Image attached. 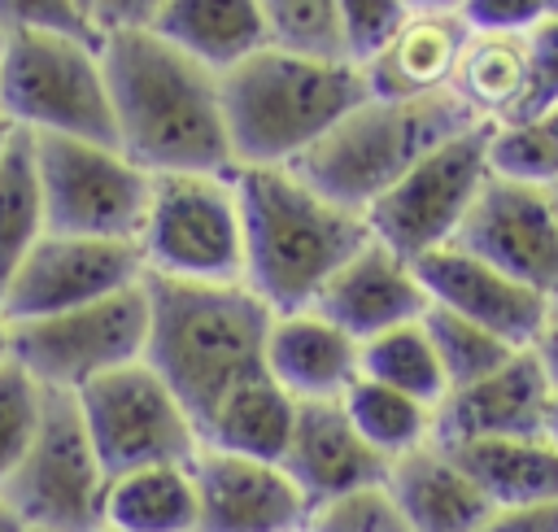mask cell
Returning <instances> with one entry per match:
<instances>
[{"instance_id":"7402d4cb","label":"cell","mask_w":558,"mask_h":532,"mask_svg":"<svg viewBox=\"0 0 558 532\" xmlns=\"http://www.w3.org/2000/svg\"><path fill=\"white\" fill-rule=\"evenodd\" d=\"M384 493L410 532H480L497 510L462 462L436 440L397 458Z\"/></svg>"},{"instance_id":"ee69618b","label":"cell","mask_w":558,"mask_h":532,"mask_svg":"<svg viewBox=\"0 0 558 532\" xmlns=\"http://www.w3.org/2000/svg\"><path fill=\"white\" fill-rule=\"evenodd\" d=\"M0 532H26V523H22L4 501H0Z\"/></svg>"},{"instance_id":"8992f818","label":"cell","mask_w":558,"mask_h":532,"mask_svg":"<svg viewBox=\"0 0 558 532\" xmlns=\"http://www.w3.org/2000/svg\"><path fill=\"white\" fill-rule=\"evenodd\" d=\"M0 118L26 135L113 144L100 39L13 31L0 52Z\"/></svg>"},{"instance_id":"f546056e","label":"cell","mask_w":558,"mask_h":532,"mask_svg":"<svg viewBox=\"0 0 558 532\" xmlns=\"http://www.w3.org/2000/svg\"><path fill=\"white\" fill-rule=\"evenodd\" d=\"M362 375L375 379V384H388L423 406H440L449 397V379H445V366L432 349V336L418 323H401L375 340L362 344Z\"/></svg>"},{"instance_id":"8fae6325","label":"cell","mask_w":558,"mask_h":532,"mask_svg":"<svg viewBox=\"0 0 558 532\" xmlns=\"http://www.w3.org/2000/svg\"><path fill=\"white\" fill-rule=\"evenodd\" d=\"M148 344V297L144 283L113 292L105 301L13 323L9 358L48 392H83L109 371L144 362Z\"/></svg>"},{"instance_id":"ac0fdd59","label":"cell","mask_w":558,"mask_h":532,"mask_svg":"<svg viewBox=\"0 0 558 532\" xmlns=\"http://www.w3.org/2000/svg\"><path fill=\"white\" fill-rule=\"evenodd\" d=\"M554 384L532 349L510 353L497 371L475 384L453 388L436 406V445L506 440V436H545Z\"/></svg>"},{"instance_id":"52a82bcc","label":"cell","mask_w":558,"mask_h":532,"mask_svg":"<svg viewBox=\"0 0 558 532\" xmlns=\"http://www.w3.org/2000/svg\"><path fill=\"white\" fill-rule=\"evenodd\" d=\"M144 270L183 283H244V218L231 174H157L140 227Z\"/></svg>"},{"instance_id":"1f68e13d","label":"cell","mask_w":558,"mask_h":532,"mask_svg":"<svg viewBox=\"0 0 558 532\" xmlns=\"http://www.w3.org/2000/svg\"><path fill=\"white\" fill-rule=\"evenodd\" d=\"M493 170L558 192V105L493 131Z\"/></svg>"},{"instance_id":"f6af8a7d","label":"cell","mask_w":558,"mask_h":532,"mask_svg":"<svg viewBox=\"0 0 558 532\" xmlns=\"http://www.w3.org/2000/svg\"><path fill=\"white\" fill-rule=\"evenodd\" d=\"M9 340H13V323H9L4 310H0V362H9Z\"/></svg>"},{"instance_id":"7c38bea8","label":"cell","mask_w":558,"mask_h":532,"mask_svg":"<svg viewBox=\"0 0 558 532\" xmlns=\"http://www.w3.org/2000/svg\"><path fill=\"white\" fill-rule=\"evenodd\" d=\"M74 401L109 480L140 467L192 462L201 454V432L192 414L148 362L100 375L96 384L74 392Z\"/></svg>"},{"instance_id":"681fc988","label":"cell","mask_w":558,"mask_h":532,"mask_svg":"<svg viewBox=\"0 0 558 532\" xmlns=\"http://www.w3.org/2000/svg\"><path fill=\"white\" fill-rule=\"evenodd\" d=\"M4 44H9V26L0 22V52H4Z\"/></svg>"},{"instance_id":"9c48e42d","label":"cell","mask_w":558,"mask_h":532,"mask_svg":"<svg viewBox=\"0 0 558 532\" xmlns=\"http://www.w3.org/2000/svg\"><path fill=\"white\" fill-rule=\"evenodd\" d=\"M109 475L92 449L78 401L70 392H48L39 432L4 480L0 501L31 532H100L105 528Z\"/></svg>"},{"instance_id":"ab89813d","label":"cell","mask_w":558,"mask_h":532,"mask_svg":"<svg viewBox=\"0 0 558 532\" xmlns=\"http://www.w3.org/2000/svg\"><path fill=\"white\" fill-rule=\"evenodd\" d=\"M170 0H92V26L96 35H113V31H148L157 22V13Z\"/></svg>"},{"instance_id":"836d02e7","label":"cell","mask_w":558,"mask_h":532,"mask_svg":"<svg viewBox=\"0 0 558 532\" xmlns=\"http://www.w3.org/2000/svg\"><path fill=\"white\" fill-rule=\"evenodd\" d=\"M257 4L266 13L270 44L314 52V57H344L336 0H257Z\"/></svg>"},{"instance_id":"d4e9b609","label":"cell","mask_w":558,"mask_h":532,"mask_svg":"<svg viewBox=\"0 0 558 532\" xmlns=\"http://www.w3.org/2000/svg\"><path fill=\"white\" fill-rule=\"evenodd\" d=\"M196 519L192 462H161L109 480L100 532H196Z\"/></svg>"},{"instance_id":"f1b7e54d","label":"cell","mask_w":558,"mask_h":532,"mask_svg":"<svg viewBox=\"0 0 558 532\" xmlns=\"http://www.w3.org/2000/svg\"><path fill=\"white\" fill-rule=\"evenodd\" d=\"M340 401H344V414L353 419V427L362 432V440L375 454H384L388 462H397V458L436 440V410L397 392V388H388V384H375V379L357 375Z\"/></svg>"},{"instance_id":"7bdbcfd3","label":"cell","mask_w":558,"mask_h":532,"mask_svg":"<svg viewBox=\"0 0 558 532\" xmlns=\"http://www.w3.org/2000/svg\"><path fill=\"white\" fill-rule=\"evenodd\" d=\"M545 436L558 445V388H554V397H549V414H545Z\"/></svg>"},{"instance_id":"e575fe53","label":"cell","mask_w":558,"mask_h":532,"mask_svg":"<svg viewBox=\"0 0 558 532\" xmlns=\"http://www.w3.org/2000/svg\"><path fill=\"white\" fill-rule=\"evenodd\" d=\"M410 13L405 0H336V17H340V48L349 61H366Z\"/></svg>"},{"instance_id":"e0dca14e","label":"cell","mask_w":558,"mask_h":532,"mask_svg":"<svg viewBox=\"0 0 558 532\" xmlns=\"http://www.w3.org/2000/svg\"><path fill=\"white\" fill-rule=\"evenodd\" d=\"M279 467L292 475L310 510H327L357 493L384 488L392 462L362 440L344 401H296L292 440Z\"/></svg>"},{"instance_id":"cb8c5ba5","label":"cell","mask_w":558,"mask_h":532,"mask_svg":"<svg viewBox=\"0 0 558 532\" xmlns=\"http://www.w3.org/2000/svg\"><path fill=\"white\" fill-rule=\"evenodd\" d=\"M445 449L462 462V471L484 488L497 510L558 501V445L549 436H506Z\"/></svg>"},{"instance_id":"ba28073f","label":"cell","mask_w":558,"mask_h":532,"mask_svg":"<svg viewBox=\"0 0 558 532\" xmlns=\"http://www.w3.org/2000/svg\"><path fill=\"white\" fill-rule=\"evenodd\" d=\"M493 122H475L440 148H432L366 209L371 235L405 262H418L453 244L462 218L471 214L480 188L493 174Z\"/></svg>"},{"instance_id":"7dc6e473","label":"cell","mask_w":558,"mask_h":532,"mask_svg":"<svg viewBox=\"0 0 558 532\" xmlns=\"http://www.w3.org/2000/svg\"><path fill=\"white\" fill-rule=\"evenodd\" d=\"M13 131H17V126H9V122L0 118V157H4V148H9V140H13Z\"/></svg>"},{"instance_id":"9a60e30c","label":"cell","mask_w":558,"mask_h":532,"mask_svg":"<svg viewBox=\"0 0 558 532\" xmlns=\"http://www.w3.org/2000/svg\"><path fill=\"white\" fill-rule=\"evenodd\" d=\"M196 532H301L314 510L279 462L201 445L192 458Z\"/></svg>"},{"instance_id":"60d3db41","label":"cell","mask_w":558,"mask_h":532,"mask_svg":"<svg viewBox=\"0 0 558 532\" xmlns=\"http://www.w3.org/2000/svg\"><path fill=\"white\" fill-rule=\"evenodd\" d=\"M480 532H558V501L493 510V519Z\"/></svg>"},{"instance_id":"4316f807","label":"cell","mask_w":558,"mask_h":532,"mask_svg":"<svg viewBox=\"0 0 558 532\" xmlns=\"http://www.w3.org/2000/svg\"><path fill=\"white\" fill-rule=\"evenodd\" d=\"M449 92L493 126L514 122L523 92H527V44L523 35H493V31H471L458 70L449 78Z\"/></svg>"},{"instance_id":"4fadbf2b","label":"cell","mask_w":558,"mask_h":532,"mask_svg":"<svg viewBox=\"0 0 558 532\" xmlns=\"http://www.w3.org/2000/svg\"><path fill=\"white\" fill-rule=\"evenodd\" d=\"M144 253L135 240H87L48 231L13 270L0 292V310L9 323L52 318L113 292L144 283Z\"/></svg>"},{"instance_id":"2e32d148","label":"cell","mask_w":558,"mask_h":532,"mask_svg":"<svg viewBox=\"0 0 558 532\" xmlns=\"http://www.w3.org/2000/svg\"><path fill=\"white\" fill-rule=\"evenodd\" d=\"M418 283L427 292L432 305H445L480 327H488L493 336H501L514 349H532L536 336L545 331V323L554 318V301L519 279H510L506 270L488 266L484 257L445 244L427 257L414 262Z\"/></svg>"},{"instance_id":"b9f144b4","label":"cell","mask_w":558,"mask_h":532,"mask_svg":"<svg viewBox=\"0 0 558 532\" xmlns=\"http://www.w3.org/2000/svg\"><path fill=\"white\" fill-rule=\"evenodd\" d=\"M532 353L541 358V366H545V375H549V384L558 388V314L545 323V331L536 336V344H532Z\"/></svg>"},{"instance_id":"c3c4849f","label":"cell","mask_w":558,"mask_h":532,"mask_svg":"<svg viewBox=\"0 0 558 532\" xmlns=\"http://www.w3.org/2000/svg\"><path fill=\"white\" fill-rule=\"evenodd\" d=\"M541 4H545V13H549V17H558V0H541Z\"/></svg>"},{"instance_id":"f5cc1de1","label":"cell","mask_w":558,"mask_h":532,"mask_svg":"<svg viewBox=\"0 0 558 532\" xmlns=\"http://www.w3.org/2000/svg\"><path fill=\"white\" fill-rule=\"evenodd\" d=\"M301 532H310V528H301Z\"/></svg>"},{"instance_id":"d6986e66","label":"cell","mask_w":558,"mask_h":532,"mask_svg":"<svg viewBox=\"0 0 558 532\" xmlns=\"http://www.w3.org/2000/svg\"><path fill=\"white\" fill-rule=\"evenodd\" d=\"M427 292L418 283L414 262H405L401 253H392L388 244H379L375 235L318 288L314 305L323 318H331L340 331H349L357 344L401 327V323H418L427 314Z\"/></svg>"},{"instance_id":"5bb4252c","label":"cell","mask_w":558,"mask_h":532,"mask_svg":"<svg viewBox=\"0 0 558 532\" xmlns=\"http://www.w3.org/2000/svg\"><path fill=\"white\" fill-rule=\"evenodd\" d=\"M458 249L484 257L510 279L558 301V192L510 174H488L471 214L462 218Z\"/></svg>"},{"instance_id":"603a6c76","label":"cell","mask_w":558,"mask_h":532,"mask_svg":"<svg viewBox=\"0 0 558 532\" xmlns=\"http://www.w3.org/2000/svg\"><path fill=\"white\" fill-rule=\"evenodd\" d=\"M148 31L218 74L270 44V26L257 0H170Z\"/></svg>"},{"instance_id":"8d00e7d4","label":"cell","mask_w":558,"mask_h":532,"mask_svg":"<svg viewBox=\"0 0 558 532\" xmlns=\"http://www.w3.org/2000/svg\"><path fill=\"white\" fill-rule=\"evenodd\" d=\"M0 22L9 26V35L13 31H57V35L100 39L78 0H0Z\"/></svg>"},{"instance_id":"3957f363","label":"cell","mask_w":558,"mask_h":532,"mask_svg":"<svg viewBox=\"0 0 558 532\" xmlns=\"http://www.w3.org/2000/svg\"><path fill=\"white\" fill-rule=\"evenodd\" d=\"M244 283L275 310H310L318 288L371 240L366 214L314 192L292 166H235Z\"/></svg>"},{"instance_id":"d590c367","label":"cell","mask_w":558,"mask_h":532,"mask_svg":"<svg viewBox=\"0 0 558 532\" xmlns=\"http://www.w3.org/2000/svg\"><path fill=\"white\" fill-rule=\"evenodd\" d=\"M523 44H527V92H523L514 122H527L541 109L558 105V17H541L523 35ZM514 122H506V126H514Z\"/></svg>"},{"instance_id":"44dd1931","label":"cell","mask_w":558,"mask_h":532,"mask_svg":"<svg viewBox=\"0 0 558 532\" xmlns=\"http://www.w3.org/2000/svg\"><path fill=\"white\" fill-rule=\"evenodd\" d=\"M266 371L292 401H340L362 375V344L318 310L275 314Z\"/></svg>"},{"instance_id":"277c9868","label":"cell","mask_w":558,"mask_h":532,"mask_svg":"<svg viewBox=\"0 0 558 532\" xmlns=\"http://www.w3.org/2000/svg\"><path fill=\"white\" fill-rule=\"evenodd\" d=\"M371 96L362 65L266 44L222 70V118L235 166H292Z\"/></svg>"},{"instance_id":"f907efd6","label":"cell","mask_w":558,"mask_h":532,"mask_svg":"<svg viewBox=\"0 0 558 532\" xmlns=\"http://www.w3.org/2000/svg\"><path fill=\"white\" fill-rule=\"evenodd\" d=\"M78 4H83V13H92V0H78Z\"/></svg>"},{"instance_id":"bcb514c9","label":"cell","mask_w":558,"mask_h":532,"mask_svg":"<svg viewBox=\"0 0 558 532\" xmlns=\"http://www.w3.org/2000/svg\"><path fill=\"white\" fill-rule=\"evenodd\" d=\"M410 9H458V0H405Z\"/></svg>"},{"instance_id":"5b68a950","label":"cell","mask_w":558,"mask_h":532,"mask_svg":"<svg viewBox=\"0 0 558 532\" xmlns=\"http://www.w3.org/2000/svg\"><path fill=\"white\" fill-rule=\"evenodd\" d=\"M475 122L480 118L453 92H432L414 100L366 96L305 157H296L292 170L327 201L366 214L432 148Z\"/></svg>"},{"instance_id":"f35d334b","label":"cell","mask_w":558,"mask_h":532,"mask_svg":"<svg viewBox=\"0 0 558 532\" xmlns=\"http://www.w3.org/2000/svg\"><path fill=\"white\" fill-rule=\"evenodd\" d=\"M458 13L466 17L471 31H493V35H527L545 13L541 0H458Z\"/></svg>"},{"instance_id":"d6a6232c","label":"cell","mask_w":558,"mask_h":532,"mask_svg":"<svg viewBox=\"0 0 558 532\" xmlns=\"http://www.w3.org/2000/svg\"><path fill=\"white\" fill-rule=\"evenodd\" d=\"M44 401H48L44 384H35L13 358L0 362V488L26 458L44 419Z\"/></svg>"},{"instance_id":"db71d44e","label":"cell","mask_w":558,"mask_h":532,"mask_svg":"<svg viewBox=\"0 0 558 532\" xmlns=\"http://www.w3.org/2000/svg\"><path fill=\"white\" fill-rule=\"evenodd\" d=\"M26 532H31V528H26Z\"/></svg>"},{"instance_id":"74e56055","label":"cell","mask_w":558,"mask_h":532,"mask_svg":"<svg viewBox=\"0 0 558 532\" xmlns=\"http://www.w3.org/2000/svg\"><path fill=\"white\" fill-rule=\"evenodd\" d=\"M310 532H410V528L392 510L388 493L375 488V493H357L349 501H336L327 510H314Z\"/></svg>"},{"instance_id":"6da1fadb","label":"cell","mask_w":558,"mask_h":532,"mask_svg":"<svg viewBox=\"0 0 558 532\" xmlns=\"http://www.w3.org/2000/svg\"><path fill=\"white\" fill-rule=\"evenodd\" d=\"M113 105V144L157 174H231L235 153L222 118V74L157 31L100 35Z\"/></svg>"},{"instance_id":"484cf974","label":"cell","mask_w":558,"mask_h":532,"mask_svg":"<svg viewBox=\"0 0 558 532\" xmlns=\"http://www.w3.org/2000/svg\"><path fill=\"white\" fill-rule=\"evenodd\" d=\"M292 423H296V401L266 371V375L248 379L244 388H235L209 414V423L201 427V445L244 454V458L283 462L288 440H292Z\"/></svg>"},{"instance_id":"4dcf8cb0","label":"cell","mask_w":558,"mask_h":532,"mask_svg":"<svg viewBox=\"0 0 558 532\" xmlns=\"http://www.w3.org/2000/svg\"><path fill=\"white\" fill-rule=\"evenodd\" d=\"M423 327L432 336V349L445 366V379H449V392L462 388V384H475L484 379L488 371H497L510 353H519L514 344H506L501 336H493L488 327L445 310V305H427L423 314Z\"/></svg>"},{"instance_id":"ffe728a7","label":"cell","mask_w":558,"mask_h":532,"mask_svg":"<svg viewBox=\"0 0 558 532\" xmlns=\"http://www.w3.org/2000/svg\"><path fill=\"white\" fill-rule=\"evenodd\" d=\"M471 26L458 9H410L401 26L362 61V78L379 100H414L449 92Z\"/></svg>"},{"instance_id":"83f0119b","label":"cell","mask_w":558,"mask_h":532,"mask_svg":"<svg viewBox=\"0 0 558 532\" xmlns=\"http://www.w3.org/2000/svg\"><path fill=\"white\" fill-rule=\"evenodd\" d=\"M44 235H48V214L35 170V140L26 131H13L0 157V292Z\"/></svg>"},{"instance_id":"30bf717a","label":"cell","mask_w":558,"mask_h":532,"mask_svg":"<svg viewBox=\"0 0 558 532\" xmlns=\"http://www.w3.org/2000/svg\"><path fill=\"white\" fill-rule=\"evenodd\" d=\"M44 188L48 231L87 240H140L153 174L140 170L118 144L31 135Z\"/></svg>"},{"instance_id":"816d5d0a","label":"cell","mask_w":558,"mask_h":532,"mask_svg":"<svg viewBox=\"0 0 558 532\" xmlns=\"http://www.w3.org/2000/svg\"><path fill=\"white\" fill-rule=\"evenodd\" d=\"M554 314H558V301H554Z\"/></svg>"},{"instance_id":"7a4b0ae2","label":"cell","mask_w":558,"mask_h":532,"mask_svg":"<svg viewBox=\"0 0 558 532\" xmlns=\"http://www.w3.org/2000/svg\"><path fill=\"white\" fill-rule=\"evenodd\" d=\"M144 362L170 384L201 432L235 388L266 375L275 310L248 283H183L144 275Z\"/></svg>"}]
</instances>
